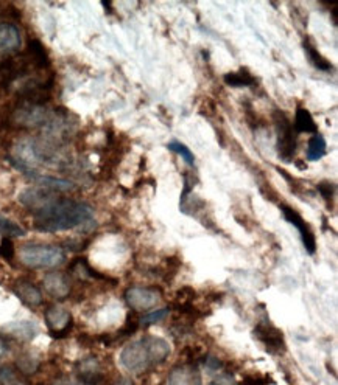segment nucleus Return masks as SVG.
I'll return each instance as SVG.
<instances>
[{"instance_id":"nucleus-23","label":"nucleus","mask_w":338,"mask_h":385,"mask_svg":"<svg viewBox=\"0 0 338 385\" xmlns=\"http://www.w3.org/2000/svg\"><path fill=\"white\" fill-rule=\"evenodd\" d=\"M225 83L231 87H248L256 84V79L253 75L249 74L248 70H239V72H231V74L225 75Z\"/></svg>"},{"instance_id":"nucleus-11","label":"nucleus","mask_w":338,"mask_h":385,"mask_svg":"<svg viewBox=\"0 0 338 385\" xmlns=\"http://www.w3.org/2000/svg\"><path fill=\"white\" fill-rule=\"evenodd\" d=\"M28 65H30V60L25 56L6 58L0 61V84L8 86L18 78L24 76L28 72Z\"/></svg>"},{"instance_id":"nucleus-33","label":"nucleus","mask_w":338,"mask_h":385,"mask_svg":"<svg viewBox=\"0 0 338 385\" xmlns=\"http://www.w3.org/2000/svg\"><path fill=\"white\" fill-rule=\"evenodd\" d=\"M204 365L207 367V370H211V372H217V370L221 368V362L215 358H209L204 360Z\"/></svg>"},{"instance_id":"nucleus-18","label":"nucleus","mask_w":338,"mask_h":385,"mask_svg":"<svg viewBox=\"0 0 338 385\" xmlns=\"http://www.w3.org/2000/svg\"><path fill=\"white\" fill-rule=\"evenodd\" d=\"M145 344L150 364H162L169 358L170 345L161 337H145L142 339Z\"/></svg>"},{"instance_id":"nucleus-9","label":"nucleus","mask_w":338,"mask_h":385,"mask_svg":"<svg viewBox=\"0 0 338 385\" xmlns=\"http://www.w3.org/2000/svg\"><path fill=\"white\" fill-rule=\"evenodd\" d=\"M254 334L270 353L278 354V353H282L285 350L282 331L278 330L276 326H273L271 323H265V322L257 323Z\"/></svg>"},{"instance_id":"nucleus-32","label":"nucleus","mask_w":338,"mask_h":385,"mask_svg":"<svg viewBox=\"0 0 338 385\" xmlns=\"http://www.w3.org/2000/svg\"><path fill=\"white\" fill-rule=\"evenodd\" d=\"M212 385H235V381L231 374H220L217 379L212 382Z\"/></svg>"},{"instance_id":"nucleus-2","label":"nucleus","mask_w":338,"mask_h":385,"mask_svg":"<svg viewBox=\"0 0 338 385\" xmlns=\"http://www.w3.org/2000/svg\"><path fill=\"white\" fill-rule=\"evenodd\" d=\"M19 259L30 269H53L66 261V253L58 245L27 244L20 249Z\"/></svg>"},{"instance_id":"nucleus-16","label":"nucleus","mask_w":338,"mask_h":385,"mask_svg":"<svg viewBox=\"0 0 338 385\" xmlns=\"http://www.w3.org/2000/svg\"><path fill=\"white\" fill-rule=\"evenodd\" d=\"M30 179H33L36 184L39 185V188H44L47 191L52 193H64V191H72L75 190V184L69 182V180L58 179L53 176H42V174H36L34 171L25 174Z\"/></svg>"},{"instance_id":"nucleus-17","label":"nucleus","mask_w":338,"mask_h":385,"mask_svg":"<svg viewBox=\"0 0 338 385\" xmlns=\"http://www.w3.org/2000/svg\"><path fill=\"white\" fill-rule=\"evenodd\" d=\"M20 47V32L11 22H0V52H14Z\"/></svg>"},{"instance_id":"nucleus-21","label":"nucleus","mask_w":338,"mask_h":385,"mask_svg":"<svg viewBox=\"0 0 338 385\" xmlns=\"http://www.w3.org/2000/svg\"><path fill=\"white\" fill-rule=\"evenodd\" d=\"M293 129L294 133H299V134H315L316 133V125H315V120L312 117V114L307 111L306 107H298L297 109V114H294V123H293Z\"/></svg>"},{"instance_id":"nucleus-13","label":"nucleus","mask_w":338,"mask_h":385,"mask_svg":"<svg viewBox=\"0 0 338 385\" xmlns=\"http://www.w3.org/2000/svg\"><path fill=\"white\" fill-rule=\"evenodd\" d=\"M14 294L24 304L30 308H36L42 304V294L41 289L32 283L30 280H18L13 286Z\"/></svg>"},{"instance_id":"nucleus-31","label":"nucleus","mask_w":338,"mask_h":385,"mask_svg":"<svg viewBox=\"0 0 338 385\" xmlns=\"http://www.w3.org/2000/svg\"><path fill=\"white\" fill-rule=\"evenodd\" d=\"M316 188H318V191L321 193V196L325 199H330L332 198V194H334V185L330 184V182H321L316 185Z\"/></svg>"},{"instance_id":"nucleus-10","label":"nucleus","mask_w":338,"mask_h":385,"mask_svg":"<svg viewBox=\"0 0 338 385\" xmlns=\"http://www.w3.org/2000/svg\"><path fill=\"white\" fill-rule=\"evenodd\" d=\"M280 210H282V215L285 219L298 229L301 238H303V243H304V247L307 249V252L311 253V255H313L316 250V239H315L313 231L311 230V227H308V224L303 219V216H301L294 208H292L289 205H284L282 203V205H280Z\"/></svg>"},{"instance_id":"nucleus-22","label":"nucleus","mask_w":338,"mask_h":385,"mask_svg":"<svg viewBox=\"0 0 338 385\" xmlns=\"http://www.w3.org/2000/svg\"><path fill=\"white\" fill-rule=\"evenodd\" d=\"M326 140L321 134H315L307 144V161L316 162L326 156Z\"/></svg>"},{"instance_id":"nucleus-29","label":"nucleus","mask_w":338,"mask_h":385,"mask_svg":"<svg viewBox=\"0 0 338 385\" xmlns=\"http://www.w3.org/2000/svg\"><path fill=\"white\" fill-rule=\"evenodd\" d=\"M139 318H136L134 316H128L126 322H125V326L119 331V336L120 337H126V336H131V334H134L136 331H138L139 328Z\"/></svg>"},{"instance_id":"nucleus-15","label":"nucleus","mask_w":338,"mask_h":385,"mask_svg":"<svg viewBox=\"0 0 338 385\" xmlns=\"http://www.w3.org/2000/svg\"><path fill=\"white\" fill-rule=\"evenodd\" d=\"M167 385H203V379L197 367L183 365L170 373Z\"/></svg>"},{"instance_id":"nucleus-12","label":"nucleus","mask_w":338,"mask_h":385,"mask_svg":"<svg viewBox=\"0 0 338 385\" xmlns=\"http://www.w3.org/2000/svg\"><path fill=\"white\" fill-rule=\"evenodd\" d=\"M42 286H44L46 292L56 300L67 299L72 292V283L67 275H64L63 272L47 273L42 280Z\"/></svg>"},{"instance_id":"nucleus-7","label":"nucleus","mask_w":338,"mask_h":385,"mask_svg":"<svg viewBox=\"0 0 338 385\" xmlns=\"http://www.w3.org/2000/svg\"><path fill=\"white\" fill-rule=\"evenodd\" d=\"M46 323L48 326L50 336L53 339H63L70 332L74 320H72V314L61 306H50L46 311Z\"/></svg>"},{"instance_id":"nucleus-4","label":"nucleus","mask_w":338,"mask_h":385,"mask_svg":"<svg viewBox=\"0 0 338 385\" xmlns=\"http://www.w3.org/2000/svg\"><path fill=\"white\" fill-rule=\"evenodd\" d=\"M11 121L19 128L32 129L44 126L50 121V111L46 106L20 103L11 114Z\"/></svg>"},{"instance_id":"nucleus-26","label":"nucleus","mask_w":338,"mask_h":385,"mask_svg":"<svg viewBox=\"0 0 338 385\" xmlns=\"http://www.w3.org/2000/svg\"><path fill=\"white\" fill-rule=\"evenodd\" d=\"M18 368L24 374H33L39 368V360L33 354H22L18 358Z\"/></svg>"},{"instance_id":"nucleus-36","label":"nucleus","mask_w":338,"mask_h":385,"mask_svg":"<svg viewBox=\"0 0 338 385\" xmlns=\"http://www.w3.org/2000/svg\"><path fill=\"white\" fill-rule=\"evenodd\" d=\"M6 350H8V348H6L5 340L2 337H0V358H2V356L6 353Z\"/></svg>"},{"instance_id":"nucleus-38","label":"nucleus","mask_w":338,"mask_h":385,"mask_svg":"<svg viewBox=\"0 0 338 385\" xmlns=\"http://www.w3.org/2000/svg\"><path fill=\"white\" fill-rule=\"evenodd\" d=\"M248 385H259V384H256V382H251V384H248Z\"/></svg>"},{"instance_id":"nucleus-1","label":"nucleus","mask_w":338,"mask_h":385,"mask_svg":"<svg viewBox=\"0 0 338 385\" xmlns=\"http://www.w3.org/2000/svg\"><path fill=\"white\" fill-rule=\"evenodd\" d=\"M93 210L84 202L56 199L52 205L34 215V229L44 234L72 230L92 224Z\"/></svg>"},{"instance_id":"nucleus-5","label":"nucleus","mask_w":338,"mask_h":385,"mask_svg":"<svg viewBox=\"0 0 338 385\" xmlns=\"http://www.w3.org/2000/svg\"><path fill=\"white\" fill-rule=\"evenodd\" d=\"M120 364L129 373L139 374L145 372L150 367V359L143 340H136V342L125 345V348L120 353Z\"/></svg>"},{"instance_id":"nucleus-30","label":"nucleus","mask_w":338,"mask_h":385,"mask_svg":"<svg viewBox=\"0 0 338 385\" xmlns=\"http://www.w3.org/2000/svg\"><path fill=\"white\" fill-rule=\"evenodd\" d=\"M0 257L6 261H11L14 258V244L10 238H4L0 243Z\"/></svg>"},{"instance_id":"nucleus-19","label":"nucleus","mask_w":338,"mask_h":385,"mask_svg":"<svg viewBox=\"0 0 338 385\" xmlns=\"http://www.w3.org/2000/svg\"><path fill=\"white\" fill-rule=\"evenodd\" d=\"M77 373L80 376V381L96 385L98 379H102V368L97 358H86L77 364Z\"/></svg>"},{"instance_id":"nucleus-3","label":"nucleus","mask_w":338,"mask_h":385,"mask_svg":"<svg viewBox=\"0 0 338 385\" xmlns=\"http://www.w3.org/2000/svg\"><path fill=\"white\" fill-rule=\"evenodd\" d=\"M275 125L278 130V152L284 162L290 163L297 152V133L292 121L280 111L275 112Z\"/></svg>"},{"instance_id":"nucleus-6","label":"nucleus","mask_w":338,"mask_h":385,"mask_svg":"<svg viewBox=\"0 0 338 385\" xmlns=\"http://www.w3.org/2000/svg\"><path fill=\"white\" fill-rule=\"evenodd\" d=\"M161 290L156 288L133 286L125 290V302L133 311H150L161 300Z\"/></svg>"},{"instance_id":"nucleus-24","label":"nucleus","mask_w":338,"mask_h":385,"mask_svg":"<svg viewBox=\"0 0 338 385\" xmlns=\"http://www.w3.org/2000/svg\"><path fill=\"white\" fill-rule=\"evenodd\" d=\"M304 50H306V53L308 56V60H311V62L315 65L316 69L323 70V72H329L330 69H332V65H330V62L326 60V58H323L318 53V50H316L308 41L304 42Z\"/></svg>"},{"instance_id":"nucleus-34","label":"nucleus","mask_w":338,"mask_h":385,"mask_svg":"<svg viewBox=\"0 0 338 385\" xmlns=\"http://www.w3.org/2000/svg\"><path fill=\"white\" fill-rule=\"evenodd\" d=\"M0 385H28L27 381H24L22 377H19L18 374H14L13 377H10L8 381H5L4 384H0Z\"/></svg>"},{"instance_id":"nucleus-37","label":"nucleus","mask_w":338,"mask_h":385,"mask_svg":"<svg viewBox=\"0 0 338 385\" xmlns=\"http://www.w3.org/2000/svg\"><path fill=\"white\" fill-rule=\"evenodd\" d=\"M114 385H134L131 379H126V377H122V379H119Z\"/></svg>"},{"instance_id":"nucleus-20","label":"nucleus","mask_w":338,"mask_h":385,"mask_svg":"<svg viewBox=\"0 0 338 385\" xmlns=\"http://www.w3.org/2000/svg\"><path fill=\"white\" fill-rule=\"evenodd\" d=\"M28 60L33 62L36 67L47 69L50 65V58L47 55L46 47L38 39L28 41Z\"/></svg>"},{"instance_id":"nucleus-8","label":"nucleus","mask_w":338,"mask_h":385,"mask_svg":"<svg viewBox=\"0 0 338 385\" xmlns=\"http://www.w3.org/2000/svg\"><path fill=\"white\" fill-rule=\"evenodd\" d=\"M56 199H58L56 193L47 191L44 188H27V190H24L19 196V202L22 203L27 210H30L33 215L46 210L48 205H52Z\"/></svg>"},{"instance_id":"nucleus-27","label":"nucleus","mask_w":338,"mask_h":385,"mask_svg":"<svg viewBox=\"0 0 338 385\" xmlns=\"http://www.w3.org/2000/svg\"><path fill=\"white\" fill-rule=\"evenodd\" d=\"M167 148H169L170 151L176 152L178 156H181V157L184 158V161H186L187 165L193 166V163H195V156H193V152H192L189 148H187L184 143L178 142V140H174V142H170V143L167 144Z\"/></svg>"},{"instance_id":"nucleus-25","label":"nucleus","mask_w":338,"mask_h":385,"mask_svg":"<svg viewBox=\"0 0 338 385\" xmlns=\"http://www.w3.org/2000/svg\"><path fill=\"white\" fill-rule=\"evenodd\" d=\"M0 235H4L5 238H18V236H24L25 230L20 227L19 224L10 221L8 217H5L0 215Z\"/></svg>"},{"instance_id":"nucleus-14","label":"nucleus","mask_w":338,"mask_h":385,"mask_svg":"<svg viewBox=\"0 0 338 385\" xmlns=\"http://www.w3.org/2000/svg\"><path fill=\"white\" fill-rule=\"evenodd\" d=\"M2 332L6 334L16 340H20V342H30L36 336H38L39 328L38 325L28 320H20V322H11L8 325H5L2 328Z\"/></svg>"},{"instance_id":"nucleus-28","label":"nucleus","mask_w":338,"mask_h":385,"mask_svg":"<svg viewBox=\"0 0 338 385\" xmlns=\"http://www.w3.org/2000/svg\"><path fill=\"white\" fill-rule=\"evenodd\" d=\"M167 316H169V308L148 311L145 316H143L142 318H139V325L141 326H152L155 323H160L161 320H164V318Z\"/></svg>"},{"instance_id":"nucleus-35","label":"nucleus","mask_w":338,"mask_h":385,"mask_svg":"<svg viewBox=\"0 0 338 385\" xmlns=\"http://www.w3.org/2000/svg\"><path fill=\"white\" fill-rule=\"evenodd\" d=\"M55 385H92V384L83 382V381H61V382H56Z\"/></svg>"}]
</instances>
